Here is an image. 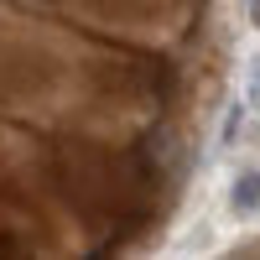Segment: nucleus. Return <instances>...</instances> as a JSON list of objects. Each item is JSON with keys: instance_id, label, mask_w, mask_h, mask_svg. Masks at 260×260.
<instances>
[{"instance_id": "obj_1", "label": "nucleus", "mask_w": 260, "mask_h": 260, "mask_svg": "<svg viewBox=\"0 0 260 260\" xmlns=\"http://www.w3.org/2000/svg\"><path fill=\"white\" fill-rule=\"evenodd\" d=\"M229 213L240 224H250V219H260V172L250 167V172H240V177L229 182Z\"/></svg>"}, {"instance_id": "obj_2", "label": "nucleus", "mask_w": 260, "mask_h": 260, "mask_svg": "<svg viewBox=\"0 0 260 260\" xmlns=\"http://www.w3.org/2000/svg\"><path fill=\"white\" fill-rule=\"evenodd\" d=\"M245 99H250V110L260 115V47H255L250 62H245Z\"/></svg>"}, {"instance_id": "obj_3", "label": "nucleus", "mask_w": 260, "mask_h": 260, "mask_svg": "<svg viewBox=\"0 0 260 260\" xmlns=\"http://www.w3.org/2000/svg\"><path fill=\"white\" fill-rule=\"evenodd\" d=\"M250 26L260 31V0H250Z\"/></svg>"}]
</instances>
